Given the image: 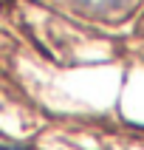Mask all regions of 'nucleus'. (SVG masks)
<instances>
[{
    "instance_id": "f257e3e1",
    "label": "nucleus",
    "mask_w": 144,
    "mask_h": 150,
    "mask_svg": "<svg viewBox=\"0 0 144 150\" xmlns=\"http://www.w3.org/2000/svg\"><path fill=\"white\" fill-rule=\"evenodd\" d=\"M76 3H82V6L91 8V11H116V8L130 6L133 0H76Z\"/></svg>"
},
{
    "instance_id": "f03ea898",
    "label": "nucleus",
    "mask_w": 144,
    "mask_h": 150,
    "mask_svg": "<svg viewBox=\"0 0 144 150\" xmlns=\"http://www.w3.org/2000/svg\"><path fill=\"white\" fill-rule=\"evenodd\" d=\"M0 150H31V147H23V144H0Z\"/></svg>"
}]
</instances>
